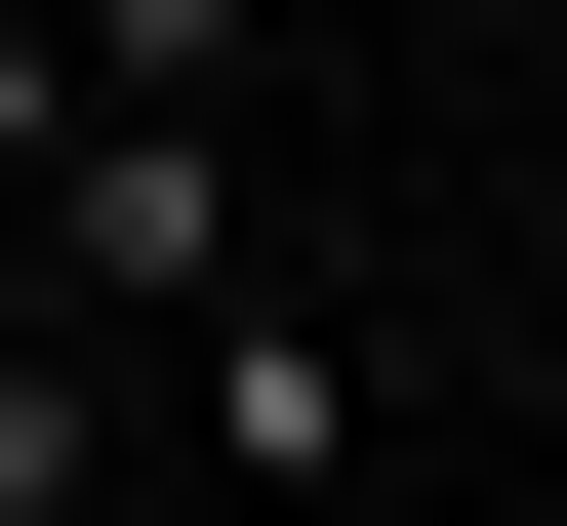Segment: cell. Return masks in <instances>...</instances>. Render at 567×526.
Wrapping results in <instances>:
<instances>
[{"instance_id": "1", "label": "cell", "mask_w": 567, "mask_h": 526, "mask_svg": "<svg viewBox=\"0 0 567 526\" xmlns=\"http://www.w3.org/2000/svg\"><path fill=\"white\" fill-rule=\"evenodd\" d=\"M0 244H41V324H122V364H163L203 283H284V203H244V122H163V82H41Z\"/></svg>"}, {"instance_id": "2", "label": "cell", "mask_w": 567, "mask_h": 526, "mask_svg": "<svg viewBox=\"0 0 567 526\" xmlns=\"http://www.w3.org/2000/svg\"><path fill=\"white\" fill-rule=\"evenodd\" d=\"M122 445H163L203 526H324V486H365V324H324V283H203V324L122 364Z\"/></svg>"}, {"instance_id": "3", "label": "cell", "mask_w": 567, "mask_h": 526, "mask_svg": "<svg viewBox=\"0 0 567 526\" xmlns=\"http://www.w3.org/2000/svg\"><path fill=\"white\" fill-rule=\"evenodd\" d=\"M0 526H122V324H41V283H0Z\"/></svg>"}, {"instance_id": "4", "label": "cell", "mask_w": 567, "mask_h": 526, "mask_svg": "<svg viewBox=\"0 0 567 526\" xmlns=\"http://www.w3.org/2000/svg\"><path fill=\"white\" fill-rule=\"evenodd\" d=\"M41 82H163V122H244V82H284V0H41Z\"/></svg>"}, {"instance_id": "5", "label": "cell", "mask_w": 567, "mask_h": 526, "mask_svg": "<svg viewBox=\"0 0 567 526\" xmlns=\"http://www.w3.org/2000/svg\"><path fill=\"white\" fill-rule=\"evenodd\" d=\"M527 486H567V283H527Z\"/></svg>"}, {"instance_id": "6", "label": "cell", "mask_w": 567, "mask_h": 526, "mask_svg": "<svg viewBox=\"0 0 567 526\" xmlns=\"http://www.w3.org/2000/svg\"><path fill=\"white\" fill-rule=\"evenodd\" d=\"M527 526H567V486H527Z\"/></svg>"}]
</instances>
